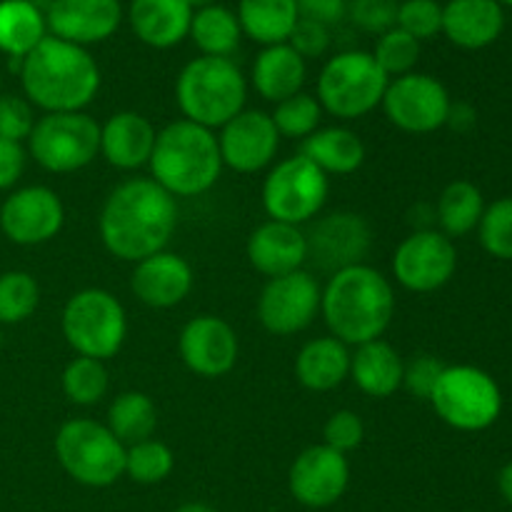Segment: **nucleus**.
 I'll return each mask as SVG.
<instances>
[{
  "label": "nucleus",
  "mask_w": 512,
  "mask_h": 512,
  "mask_svg": "<svg viewBox=\"0 0 512 512\" xmlns=\"http://www.w3.org/2000/svg\"><path fill=\"white\" fill-rule=\"evenodd\" d=\"M178 228V205L153 178L120 183L105 198L98 230L105 250L125 263H140L165 250Z\"/></svg>",
  "instance_id": "obj_1"
},
{
  "label": "nucleus",
  "mask_w": 512,
  "mask_h": 512,
  "mask_svg": "<svg viewBox=\"0 0 512 512\" xmlns=\"http://www.w3.org/2000/svg\"><path fill=\"white\" fill-rule=\"evenodd\" d=\"M20 83L30 105L45 113H78L100 90V68L88 48L48 38L20 65Z\"/></svg>",
  "instance_id": "obj_2"
},
{
  "label": "nucleus",
  "mask_w": 512,
  "mask_h": 512,
  "mask_svg": "<svg viewBox=\"0 0 512 512\" xmlns=\"http://www.w3.org/2000/svg\"><path fill=\"white\" fill-rule=\"evenodd\" d=\"M325 325L345 345L383 338L395 315V293L380 270L360 263L330 275L320 298Z\"/></svg>",
  "instance_id": "obj_3"
},
{
  "label": "nucleus",
  "mask_w": 512,
  "mask_h": 512,
  "mask_svg": "<svg viewBox=\"0 0 512 512\" xmlns=\"http://www.w3.org/2000/svg\"><path fill=\"white\" fill-rule=\"evenodd\" d=\"M148 165L155 183L173 198H195L218 183L223 158L213 130L175 120L155 135Z\"/></svg>",
  "instance_id": "obj_4"
},
{
  "label": "nucleus",
  "mask_w": 512,
  "mask_h": 512,
  "mask_svg": "<svg viewBox=\"0 0 512 512\" xmlns=\"http://www.w3.org/2000/svg\"><path fill=\"white\" fill-rule=\"evenodd\" d=\"M175 100L185 120L203 128H223L225 123L245 110L248 83L238 65L230 58L190 60L175 83Z\"/></svg>",
  "instance_id": "obj_5"
},
{
  "label": "nucleus",
  "mask_w": 512,
  "mask_h": 512,
  "mask_svg": "<svg viewBox=\"0 0 512 512\" xmlns=\"http://www.w3.org/2000/svg\"><path fill=\"white\" fill-rule=\"evenodd\" d=\"M388 83L390 78L375 63L373 53L345 50L330 58L320 70L318 103L335 118H363L383 103Z\"/></svg>",
  "instance_id": "obj_6"
},
{
  "label": "nucleus",
  "mask_w": 512,
  "mask_h": 512,
  "mask_svg": "<svg viewBox=\"0 0 512 512\" xmlns=\"http://www.w3.org/2000/svg\"><path fill=\"white\" fill-rule=\"evenodd\" d=\"M55 458L75 483L88 488H108L125 475V445L110 433L108 425L88 418L60 425Z\"/></svg>",
  "instance_id": "obj_7"
},
{
  "label": "nucleus",
  "mask_w": 512,
  "mask_h": 512,
  "mask_svg": "<svg viewBox=\"0 0 512 512\" xmlns=\"http://www.w3.org/2000/svg\"><path fill=\"white\" fill-rule=\"evenodd\" d=\"M430 403L443 423L463 433L488 430L503 413L500 385L475 365H445Z\"/></svg>",
  "instance_id": "obj_8"
},
{
  "label": "nucleus",
  "mask_w": 512,
  "mask_h": 512,
  "mask_svg": "<svg viewBox=\"0 0 512 512\" xmlns=\"http://www.w3.org/2000/svg\"><path fill=\"white\" fill-rule=\"evenodd\" d=\"M65 340L80 358L108 360L118 355L128 335V318L115 295L100 288H85L65 303L60 318Z\"/></svg>",
  "instance_id": "obj_9"
},
{
  "label": "nucleus",
  "mask_w": 512,
  "mask_h": 512,
  "mask_svg": "<svg viewBox=\"0 0 512 512\" xmlns=\"http://www.w3.org/2000/svg\"><path fill=\"white\" fill-rule=\"evenodd\" d=\"M28 150L48 173L83 170L100 153V125L88 113H45L35 120Z\"/></svg>",
  "instance_id": "obj_10"
},
{
  "label": "nucleus",
  "mask_w": 512,
  "mask_h": 512,
  "mask_svg": "<svg viewBox=\"0 0 512 512\" xmlns=\"http://www.w3.org/2000/svg\"><path fill=\"white\" fill-rule=\"evenodd\" d=\"M330 180L305 155H293L275 165L263 183V208L270 220L303 225L323 210Z\"/></svg>",
  "instance_id": "obj_11"
},
{
  "label": "nucleus",
  "mask_w": 512,
  "mask_h": 512,
  "mask_svg": "<svg viewBox=\"0 0 512 512\" xmlns=\"http://www.w3.org/2000/svg\"><path fill=\"white\" fill-rule=\"evenodd\" d=\"M380 105L395 128L425 135L448 125L453 100L438 78L413 70V73L390 80Z\"/></svg>",
  "instance_id": "obj_12"
},
{
  "label": "nucleus",
  "mask_w": 512,
  "mask_h": 512,
  "mask_svg": "<svg viewBox=\"0 0 512 512\" xmlns=\"http://www.w3.org/2000/svg\"><path fill=\"white\" fill-rule=\"evenodd\" d=\"M458 268V250L438 230H415L393 255V275L413 293H433L450 283Z\"/></svg>",
  "instance_id": "obj_13"
},
{
  "label": "nucleus",
  "mask_w": 512,
  "mask_h": 512,
  "mask_svg": "<svg viewBox=\"0 0 512 512\" xmlns=\"http://www.w3.org/2000/svg\"><path fill=\"white\" fill-rule=\"evenodd\" d=\"M320 290L318 280L305 270L270 278L258 298V318L268 333L295 335L308 328L320 310Z\"/></svg>",
  "instance_id": "obj_14"
},
{
  "label": "nucleus",
  "mask_w": 512,
  "mask_h": 512,
  "mask_svg": "<svg viewBox=\"0 0 512 512\" xmlns=\"http://www.w3.org/2000/svg\"><path fill=\"white\" fill-rule=\"evenodd\" d=\"M65 208L58 193L45 185H28L5 198L0 230L15 245H43L63 230Z\"/></svg>",
  "instance_id": "obj_15"
},
{
  "label": "nucleus",
  "mask_w": 512,
  "mask_h": 512,
  "mask_svg": "<svg viewBox=\"0 0 512 512\" xmlns=\"http://www.w3.org/2000/svg\"><path fill=\"white\" fill-rule=\"evenodd\" d=\"M350 483V463L328 445L303 450L290 465V495L305 508H330L345 495Z\"/></svg>",
  "instance_id": "obj_16"
},
{
  "label": "nucleus",
  "mask_w": 512,
  "mask_h": 512,
  "mask_svg": "<svg viewBox=\"0 0 512 512\" xmlns=\"http://www.w3.org/2000/svg\"><path fill=\"white\" fill-rule=\"evenodd\" d=\"M305 240H308V258L320 270L335 275L363 263L373 243V233L363 215L330 213L313 225Z\"/></svg>",
  "instance_id": "obj_17"
},
{
  "label": "nucleus",
  "mask_w": 512,
  "mask_h": 512,
  "mask_svg": "<svg viewBox=\"0 0 512 512\" xmlns=\"http://www.w3.org/2000/svg\"><path fill=\"white\" fill-rule=\"evenodd\" d=\"M280 133L263 110H243L220 128L218 148L223 165L235 173H258L275 160Z\"/></svg>",
  "instance_id": "obj_18"
},
{
  "label": "nucleus",
  "mask_w": 512,
  "mask_h": 512,
  "mask_svg": "<svg viewBox=\"0 0 512 512\" xmlns=\"http://www.w3.org/2000/svg\"><path fill=\"white\" fill-rule=\"evenodd\" d=\"M178 350L190 373L200 378H220L238 363V335L228 320L218 315H198L180 330Z\"/></svg>",
  "instance_id": "obj_19"
},
{
  "label": "nucleus",
  "mask_w": 512,
  "mask_h": 512,
  "mask_svg": "<svg viewBox=\"0 0 512 512\" xmlns=\"http://www.w3.org/2000/svg\"><path fill=\"white\" fill-rule=\"evenodd\" d=\"M120 20V0H53L45 10L50 35L80 48L108 40L120 28Z\"/></svg>",
  "instance_id": "obj_20"
},
{
  "label": "nucleus",
  "mask_w": 512,
  "mask_h": 512,
  "mask_svg": "<svg viewBox=\"0 0 512 512\" xmlns=\"http://www.w3.org/2000/svg\"><path fill=\"white\" fill-rule=\"evenodd\" d=\"M130 288H133L135 298L148 308H175L193 290V268L183 255L160 250V253L135 263Z\"/></svg>",
  "instance_id": "obj_21"
},
{
  "label": "nucleus",
  "mask_w": 512,
  "mask_h": 512,
  "mask_svg": "<svg viewBox=\"0 0 512 512\" xmlns=\"http://www.w3.org/2000/svg\"><path fill=\"white\" fill-rule=\"evenodd\" d=\"M248 260L258 273L280 278L303 270V263L308 260V240L298 225L268 220L250 233Z\"/></svg>",
  "instance_id": "obj_22"
},
{
  "label": "nucleus",
  "mask_w": 512,
  "mask_h": 512,
  "mask_svg": "<svg viewBox=\"0 0 512 512\" xmlns=\"http://www.w3.org/2000/svg\"><path fill=\"white\" fill-rule=\"evenodd\" d=\"M505 28V10L498 0H450L443 5V33L463 50L493 45Z\"/></svg>",
  "instance_id": "obj_23"
},
{
  "label": "nucleus",
  "mask_w": 512,
  "mask_h": 512,
  "mask_svg": "<svg viewBox=\"0 0 512 512\" xmlns=\"http://www.w3.org/2000/svg\"><path fill=\"white\" fill-rule=\"evenodd\" d=\"M155 128L145 115L120 110L100 125V153L113 168L135 170L153 155Z\"/></svg>",
  "instance_id": "obj_24"
},
{
  "label": "nucleus",
  "mask_w": 512,
  "mask_h": 512,
  "mask_svg": "<svg viewBox=\"0 0 512 512\" xmlns=\"http://www.w3.org/2000/svg\"><path fill=\"white\" fill-rule=\"evenodd\" d=\"M193 13L188 0H130L128 20L140 43L168 50L188 38Z\"/></svg>",
  "instance_id": "obj_25"
},
{
  "label": "nucleus",
  "mask_w": 512,
  "mask_h": 512,
  "mask_svg": "<svg viewBox=\"0 0 512 512\" xmlns=\"http://www.w3.org/2000/svg\"><path fill=\"white\" fill-rule=\"evenodd\" d=\"M305 75H308L305 58L288 43L268 45L260 50L253 63V85L260 98L268 103H283L303 93Z\"/></svg>",
  "instance_id": "obj_26"
},
{
  "label": "nucleus",
  "mask_w": 512,
  "mask_h": 512,
  "mask_svg": "<svg viewBox=\"0 0 512 512\" xmlns=\"http://www.w3.org/2000/svg\"><path fill=\"white\" fill-rule=\"evenodd\" d=\"M405 363L398 350L385 340H370L358 345L355 355H350V378L368 398H390L403 388Z\"/></svg>",
  "instance_id": "obj_27"
},
{
  "label": "nucleus",
  "mask_w": 512,
  "mask_h": 512,
  "mask_svg": "<svg viewBox=\"0 0 512 512\" xmlns=\"http://www.w3.org/2000/svg\"><path fill=\"white\" fill-rule=\"evenodd\" d=\"M295 378L313 393H328L350 378V350L338 338H315L295 358Z\"/></svg>",
  "instance_id": "obj_28"
},
{
  "label": "nucleus",
  "mask_w": 512,
  "mask_h": 512,
  "mask_svg": "<svg viewBox=\"0 0 512 512\" xmlns=\"http://www.w3.org/2000/svg\"><path fill=\"white\" fill-rule=\"evenodd\" d=\"M300 155L318 165L325 175H350L363 168L365 143L353 130L333 125L308 135Z\"/></svg>",
  "instance_id": "obj_29"
},
{
  "label": "nucleus",
  "mask_w": 512,
  "mask_h": 512,
  "mask_svg": "<svg viewBox=\"0 0 512 512\" xmlns=\"http://www.w3.org/2000/svg\"><path fill=\"white\" fill-rule=\"evenodd\" d=\"M238 23L243 35L260 45L288 43L300 10L295 0H240Z\"/></svg>",
  "instance_id": "obj_30"
},
{
  "label": "nucleus",
  "mask_w": 512,
  "mask_h": 512,
  "mask_svg": "<svg viewBox=\"0 0 512 512\" xmlns=\"http://www.w3.org/2000/svg\"><path fill=\"white\" fill-rule=\"evenodd\" d=\"M48 38L45 13L30 0H0V50L23 60Z\"/></svg>",
  "instance_id": "obj_31"
},
{
  "label": "nucleus",
  "mask_w": 512,
  "mask_h": 512,
  "mask_svg": "<svg viewBox=\"0 0 512 512\" xmlns=\"http://www.w3.org/2000/svg\"><path fill=\"white\" fill-rule=\"evenodd\" d=\"M190 38L198 50L210 58H230L238 50L243 30H240L238 15L225 5H208L193 13L190 20Z\"/></svg>",
  "instance_id": "obj_32"
},
{
  "label": "nucleus",
  "mask_w": 512,
  "mask_h": 512,
  "mask_svg": "<svg viewBox=\"0 0 512 512\" xmlns=\"http://www.w3.org/2000/svg\"><path fill=\"white\" fill-rule=\"evenodd\" d=\"M485 213V200L480 193L478 185H473L470 180H453L450 185H445V190L438 198V215L440 233L448 235L450 240L460 238V235L473 233L480 225V218Z\"/></svg>",
  "instance_id": "obj_33"
},
{
  "label": "nucleus",
  "mask_w": 512,
  "mask_h": 512,
  "mask_svg": "<svg viewBox=\"0 0 512 512\" xmlns=\"http://www.w3.org/2000/svg\"><path fill=\"white\" fill-rule=\"evenodd\" d=\"M105 425L123 445L143 443V440H150V435L158 428V410L148 395L128 390L110 403Z\"/></svg>",
  "instance_id": "obj_34"
},
{
  "label": "nucleus",
  "mask_w": 512,
  "mask_h": 512,
  "mask_svg": "<svg viewBox=\"0 0 512 512\" xmlns=\"http://www.w3.org/2000/svg\"><path fill=\"white\" fill-rule=\"evenodd\" d=\"M40 303L38 280L25 270L0 275V325H18L35 313Z\"/></svg>",
  "instance_id": "obj_35"
},
{
  "label": "nucleus",
  "mask_w": 512,
  "mask_h": 512,
  "mask_svg": "<svg viewBox=\"0 0 512 512\" xmlns=\"http://www.w3.org/2000/svg\"><path fill=\"white\" fill-rule=\"evenodd\" d=\"M63 393L70 403L83 408L100 403L108 393V370L100 360L78 355L63 370Z\"/></svg>",
  "instance_id": "obj_36"
},
{
  "label": "nucleus",
  "mask_w": 512,
  "mask_h": 512,
  "mask_svg": "<svg viewBox=\"0 0 512 512\" xmlns=\"http://www.w3.org/2000/svg\"><path fill=\"white\" fill-rule=\"evenodd\" d=\"M175 468L170 448L160 440H143L125 448V475L140 485L163 483Z\"/></svg>",
  "instance_id": "obj_37"
},
{
  "label": "nucleus",
  "mask_w": 512,
  "mask_h": 512,
  "mask_svg": "<svg viewBox=\"0 0 512 512\" xmlns=\"http://www.w3.org/2000/svg\"><path fill=\"white\" fill-rule=\"evenodd\" d=\"M275 130L285 138H308L318 130L320 118H323V108H320L318 98L308 93H298L293 98L275 103L273 110Z\"/></svg>",
  "instance_id": "obj_38"
},
{
  "label": "nucleus",
  "mask_w": 512,
  "mask_h": 512,
  "mask_svg": "<svg viewBox=\"0 0 512 512\" xmlns=\"http://www.w3.org/2000/svg\"><path fill=\"white\" fill-rule=\"evenodd\" d=\"M375 63L383 68V73L390 80L400 78V75L413 73V68L420 60V43L400 28H390L388 33H383L375 43L373 53Z\"/></svg>",
  "instance_id": "obj_39"
},
{
  "label": "nucleus",
  "mask_w": 512,
  "mask_h": 512,
  "mask_svg": "<svg viewBox=\"0 0 512 512\" xmlns=\"http://www.w3.org/2000/svg\"><path fill=\"white\" fill-rule=\"evenodd\" d=\"M480 245L498 260H512V198L488 205L478 225Z\"/></svg>",
  "instance_id": "obj_40"
},
{
  "label": "nucleus",
  "mask_w": 512,
  "mask_h": 512,
  "mask_svg": "<svg viewBox=\"0 0 512 512\" xmlns=\"http://www.w3.org/2000/svg\"><path fill=\"white\" fill-rule=\"evenodd\" d=\"M395 28L405 30L415 40H430L443 33V5L438 0H403Z\"/></svg>",
  "instance_id": "obj_41"
},
{
  "label": "nucleus",
  "mask_w": 512,
  "mask_h": 512,
  "mask_svg": "<svg viewBox=\"0 0 512 512\" xmlns=\"http://www.w3.org/2000/svg\"><path fill=\"white\" fill-rule=\"evenodd\" d=\"M398 0H350L348 15L365 33H388L398 20Z\"/></svg>",
  "instance_id": "obj_42"
},
{
  "label": "nucleus",
  "mask_w": 512,
  "mask_h": 512,
  "mask_svg": "<svg viewBox=\"0 0 512 512\" xmlns=\"http://www.w3.org/2000/svg\"><path fill=\"white\" fill-rule=\"evenodd\" d=\"M35 128L33 105L18 95H0V138L23 143Z\"/></svg>",
  "instance_id": "obj_43"
},
{
  "label": "nucleus",
  "mask_w": 512,
  "mask_h": 512,
  "mask_svg": "<svg viewBox=\"0 0 512 512\" xmlns=\"http://www.w3.org/2000/svg\"><path fill=\"white\" fill-rule=\"evenodd\" d=\"M323 438L328 448L348 455L350 450L360 448V443H363L365 425L363 420H360V415L353 413V410H338V413L330 415L328 423H325Z\"/></svg>",
  "instance_id": "obj_44"
},
{
  "label": "nucleus",
  "mask_w": 512,
  "mask_h": 512,
  "mask_svg": "<svg viewBox=\"0 0 512 512\" xmlns=\"http://www.w3.org/2000/svg\"><path fill=\"white\" fill-rule=\"evenodd\" d=\"M445 365L440 363L433 355H418L415 360H410L403 370V388L408 390L413 398L430 400L435 385H438L440 375H443Z\"/></svg>",
  "instance_id": "obj_45"
},
{
  "label": "nucleus",
  "mask_w": 512,
  "mask_h": 512,
  "mask_svg": "<svg viewBox=\"0 0 512 512\" xmlns=\"http://www.w3.org/2000/svg\"><path fill=\"white\" fill-rule=\"evenodd\" d=\"M288 45L305 60L320 58L330 48V28L323 23H315V20L300 18L290 33Z\"/></svg>",
  "instance_id": "obj_46"
},
{
  "label": "nucleus",
  "mask_w": 512,
  "mask_h": 512,
  "mask_svg": "<svg viewBox=\"0 0 512 512\" xmlns=\"http://www.w3.org/2000/svg\"><path fill=\"white\" fill-rule=\"evenodd\" d=\"M25 170L23 143L0 138V190L13 188Z\"/></svg>",
  "instance_id": "obj_47"
},
{
  "label": "nucleus",
  "mask_w": 512,
  "mask_h": 512,
  "mask_svg": "<svg viewBox=\"0 0 512 512\" xmlns=\"http://www.w3.org/2000/svg\"><path fill=\"white\" fill-rule=\"evenodd\" d=\"M300 18L315 20L323 25H335L348 15V0H295Z\"/></svg>",
  "instance_id": "obj_48"
},
{
  "label": "nucleus",
  "mask_w": 512,
  "mask_h": 512,
  "mask_svg": "<svg viewBox=\"0 0 512 512\" xmlns=\"http://www.w3.org/2000/svg\"><path fill=\"white\" fill-rule=\"evenodd\" d=\"M448 123L458 130H468L475 125V113L468 108V105H453L448 115Z\"/></svg>",
  "instance_id": "obj_49"
},
{
  "label": "nucleus",
  "mask_w": 512,
  "mask_h": 512,
  "mask_svg": "<svg viewBox=\"0 0 512 512\" xmlns=\"http://www.w3.org/2000/svg\"><path fill=\"white\" fill-rule=\"evenodd\" d=\"M498 488H500V495H503V498H505V503L512 505V460H510L508 465H505L503 470H500Z\"/></svg>",
  "instance_id": "obj_50"
},
{
  "label": "nucleus",
  "mask_w": 512,
  "mask_h": 512,
  "mask_svg": "<svg viewBox=\"0 0 512 512\" xmlns=\"http://www.w3.org/2000/svg\"><path fill=\"white\" fill-rule=\"evenodd\" d=\"M173 512H218V510L210 508V505H205V503H183L180 508H175Z\"/></svg>",
  "instance_id": "obj_51"
},
{
  "label": "nucleus",
  "mask_w": 512,
  "mask_h": 512,
  "mask_svg": "<svg viewBox=\"0 0 512 512\" xmlns=\"http://www.w3.org/2000/svg\"><path fill=\"white\" fill-rule=\"evenodd\" d=\"M188 3L193 10H200V8H208V5H215L218 0H188Z\"/></svg>",
  "instance_id": "obj_52"
},
{
  "label": "nucleus",
  "mask_w": 512,
  "mask_h": 512,
  "mask_svg": "<svg viewBox=\"0 0 512 512\" xmlns=\"http://www.w3.org/2000/svg\"><path fill=\"white\" fill-rule=\"evenodd\" d=\"M30 3H33L35 8H40V10H43V13H45V10L50 8V3H53V0H30Z\"/></svg>",
  "instance_id": "obj_53"
},
{
  "label": "nucleus",
  "mask_w": 512,
  "mask_h": 512,
  "mask_svg": "<svg viewBox=\"0 0 512 512\" xmlns=\"http://www.w3.org/2000/svg\"><path fill=\"white\" fill-rule=\"evenodd\" d=\"M498 3L503 5V8H505V5H510V8H512V0H498Z\"/></svg>",
  "instance_id": "obj_54"
}]
</instances>
